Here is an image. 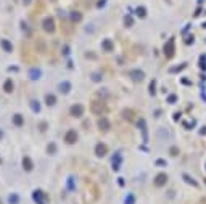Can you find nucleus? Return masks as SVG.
Instances as JSON below:
<instances>
[{
    "instance_id": "nucleus-23",
    "label": "nucleus",
    "mask_w": 206,
    "mask_h": 204,
    "mask_svg": "<svg viewBox=\"0 0 206 204\" xmlns=\"http://www.w3.org/2000/svg\"><path fill=\"white\" fill-rule=\"evenodd\" d=\"M49 151H52V153L55 151V145H52V146H49Z\"/></svg>"
},
{
    "instance_id": "nucleus-22",
    "label": "nucleus",
    "mask_w": 206,
    "mask_h": 204,
    "mask_svg": "<svg viewBox=\"0 0 206 204\" xmlns=\"http://www.w3.org/2000/svg\"><path fill=\"white\" fill-rule=\"evenodd\" d=\"M124 21H126V26H130V24H132V18H130V16H126V19H124Z\"/></svg>"
},
{
    "instance_id": "nucleus-18",
    "label": "nucleus",
    "mask_w": 206,
    "mask_h": 204,
    "mask_svg": "<svg viewBox=\"0 0 206 204\" xmlns=\"http://www.w3.org/2000/svg\"><path fill=\"white\" fill-rule=\"evenodd\" d=\"M132 76H135V77H134L135 80H142V79H143V72H138V71L132 72Z\"/></svg>"
},
{
    "instance_id": "nucleus-6",
    "label": "nucleus",
    "mask_w": 206,
    "mask_h": 204,
    "mask_svg": "<svg viewBox=\"0 0 206 204\" xmlns=\"http://www.w3.org/2000/svg\"><path fill=\"white\" fill-rule=\"evenodd\" d=\"M34 199H35V203H39V204H45L42 191H34Z\"/></svg>"
},
{
    "instance_id": "nucleus-16",
    "label": "nucleus",
    "mask_w": 206,
    "mask_h": 204,
    "mask_svg": "<svg viewBox=\"0 0 206 204\" xmlns=\"http://www.w3.org/2000/svg\"><path fill=\"white\" fill-rule=\"evenodd\" d=\"M164 182H166V175H158V178H156V185H163Z\"/></svg>"
},
{
    "instance_id": "nucleus-20",
    "label": "nucleus",
    "mask_w": 206,
    "mask_h": 204,
    "mask_svg": "<svg viewBox=\"0 0 206 204\" xmlns=\"http://www.w3.org/2000/svg\"><path fill=\"white\" fill-rule=\"evenodd\" d=\"M164 50H168V55L171 56L172 55V40H169V44H168V48H164Z\"/></svg>"
},
{
    "instance_id": "nucleus-19",
    "label": "nucleus",
    "mask_w": 206,
    "mask_h": 204,
    "mask_svg": "<svg viewBox=\"0 0 206 204\" xmlns=\"http://www.w3.org/2000/svg\"><path fill=\"white\" fill-rule=\"evenodd\" d=\"M45 100H47V105H49V106L50 105H55V97L53 95H47Z\"/></svg>"
},
{
    "instance_id": "nucleus-11",
    "label": "nucleus",
    "mask_w": 206,
    "mask_h": 204,
    "mask_svg": "<svg viewBox=\"0 0 206 204\" xmlns=\"http://www.w3.org/2000/svg\"><path fill=\"white\" fill-rule=\"evenodd\" d=\"M69 88H71L69 82H63V84H60V92H61V93H68Z\"/></svg>"
},
{
    "instance_id": "nucleus-7",
    "label": "nucleus",
    "mask_w": 206,
    "mask_h": 204,
    "mask_svg": "<svg viewBox=\"0 0 206 204\" xmlns=\"http://www.w3.org/2000/svg\"><path fill=\"white\" fill-rule=\"evenodd\" d=\"M23 166H24V169H26V170H32L34 164H32V161H31V159L26 156V158L23 159Z\"/></svg>"
},
{
    "instance_id": "nucleus-8",
    "label": "nucleus",
    "mask_w": 206,
    "mask_h": 204,
    "mask_svg": "<svg viewBox=\"0 0 206 204\" xmlns=\"http://www.w3.org/2000/svg\"><path fill=\"white\" fill-rule=\"evenodd\" d=\"M98 127L103 129V130H108V129H110V122L105 119V117H102V119L98 121Z\"/></svg>"
},
{
    "instance_id": "nucleus-5",
    "label": "nucleus",
    "mask_w": 206,
    "mask_h": 204,
    "mask_svg": "<svg viewBox=\"0 0 206 204\" xmlns=\"http://www.w3.org/2000/svg\"><path fill=\"white\" fill-rule=\"evenodd\" d=\"M0 45H2L3 50H5V52H8V53L11 52V50H13V45H11L10 42L7 40V39H2V40H0Z\"/></svg>"
},
{
    "instance_id": "nucleus-9",
    "label": "nucleus",
    "mask_w": 206,
    "mask_h": 204,
    "mask_svg": "<svg viewBox=\"0 0 206 204\" xmlns=\"http://www.w3.org/2000/svg\"><path fill=\"white\" fill-rule=\"evenodd\" d=\"M95 151H97L98 156H105V154H106V146H105V145H97Z\"/></svg>"
},
{
    "instance_id": "nucleus-12",
    "label": "nucleus",
    "mask_w": 206,
    "mask_h": 204,
    "mask_svg": "<svg viewBox=\"0 0 206 204\" xmlns=\"http://www.w3.org/2000/svg\"><path fill=\"white\" fill-rule=\"evenodd\" d=\"M3 88H5V92H7V93H10L11 90H13V82L8 79V80L5 82V85H3Z\"/></svg>"
},
{
    "instance_id": "nucleus-4",
    "label": "nucleus",
    "mask_w": 206,
    "mask_h": 204,
    "mask_svg": "<svg viewBox=\"0 0 206 204\" xmlns=\"http://www.w3.org/2000/svg\"><path fill=\"white\" fill-rule=\"evenodd\" d=\"M103 105L102 103H98V101H95V103H92V111L95 113V114H102V111H103Z\"/></svg>"
},
{
    "instance_id": "nucleus-15",
    "label": "nucleus",
    "mask_w": 206,
    "mask_h": 204,
    "mask_svg": "<svg viewBox=\"0 0 206 204\" xmlns=\"http://www.w3.org/2000/svg\"><path fill=\"white\" fill-rule=\"evenodd\" d=\"M71 19H73V21H81V13L73 11V13H71Z\"/></svg>"
},
{
    "instance_id": "nucleus-24",
    "label": "nucleus",
    "mask_w": 206,
    "mask_h": 204,
    "mask_svg": "<svg viewBox=\"0 0 206 204\" xmlns=\"http://www.w3.org/2000/svg\"><path fill=\"white\" fill-rule=\"evenodd\" d=\"M0 138H2V132H0Z\"/></svg>"
},
{
    "instance_id": "nucleus-2",
    "label": "nucleus",
    "mask_w": 206,
    "mask_h": 204,
    "mask_svg": "<svg viewBox=\"0 0 206 204\" xmlns=\"http://www.w3.org/2000/svg\"><path fill=\"white\" fill-rule=\"evenodd\" d=\"M65 140H66V142H68L69 145L76 143V140H77V133H76V130H69V132L65 135Z\"/></svg>"
},
{
    "instance_id": "nucleus-17",
    "label": "nucleus",
    "mask_w": 206,
    "mask_h": 204,
    "mask_svg": "<svg viewBox=\"0 0 206 204\" xmlns=\"http://www.w3.org/2000/svg\"><path fill=\"white\" fill-rule=\"evenodd\" d=\"M137 15H138V16H140V18H143L145 15H146V11H145V8H143V7H138V8H137Z\"/></svg>"
},
{
    "instance_id": "nucleus-21",
    "label": "nucleus",
    "mask_w": 206,
    "mask_h": 204,
    "mask_svg": "<svg viewBox=\"0 0 206 204\" xmlns=\"http://www.w3.org/2000/svg\"><path fill=\"white\" fill-rule=\"evenodd\" d=\"M10 203H11V204H16V203H18V196H16V194H11V196H10Z\"/></svg>"
},
{
    "instance_id": "nucleus-10",
    "label": "nucleus",
    "mask_w": 206,
    "mask_h": 204,
    "mask_svg": "<svg viewBox=\"0 0 206 204\" xmlns=\"http://www.w3.org/2000/svg\"><path fill=\"white\" fill-rule=\"evenodd\" d=\"M13 122L18 125V127H21L23 124H24V119H23V116L21 114H15V117H13Z\"/></svg>"
},
{
    "instance_id": "nucleus-3",
    "label": "nucleus",
    "mask_w": 206,
    "mask_h": 204,
    "mask_svg": "<svg viewBox=\"0 0 206 204\" xmlns=\"http://www.w3.org/2000/svg\"><path fill=\"white\" fill-rule=\"evenodd\" d=\"M82 113H84V108H82L81 105H76V106L71 108V114L76 116V117H81V116H82Z\"/></svg>"
},
{
    "instance_id": "nucleus-14",
    "label": "nucleus",
    "mask_w": 206,
    "mask_h": 204,
    "mask_svg": "<svg viewBox=\"0 0 206 204\" xmlns=\"http://www.w3.org/2000/svg\"><path fill=\"white\" fill-rule=\"evenodd\" d=\"M103 48L108 50V52H110V50H113V44H111V40H105V42H103Z\"/></svg>"
},
{
    "instance_id": "nucleus-1",
    "label": "nucleus",
    "mask_w": 206,
    "mask_h": 204,
    "mask_svg": "<svg viewBox=\"0 0 206 204\" xmlns=\"http://www.w3.org/2000/svg\"><path fill=\"white\" fill-rule=\"evenodd\" d=\"M42 26H43V29H45L47 32H53V31H55V21H53V18L47 16L42 21Z\"/></svg>"
},
{
    "instance_id": "nucleus-13",
    "label": "nucleus",
    "mask_w": 206,
    "mask_h": 204,
    "mask_svg": "<svg viewBox=\"0 0 206 204\" xmlns=\"http://www.w3.org/2000/svg\"><path fill=\"white\" fill-rule=\"evenodd\" d=\"M29 76H31V79H39V76H40V71H39V69H31Z\"/></svg>"
}]
</instances>
